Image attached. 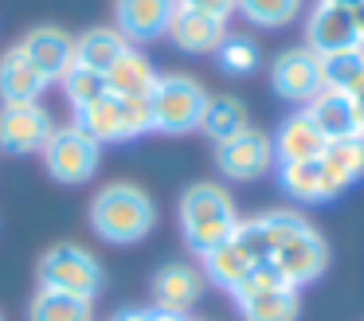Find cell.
Listing matches in <instances>:
<instances>
[{"label": "cell", "mask_w": 364, "mask_h": 321, "mask_svg": "<svg viewBox=\"0 0 364 321\" xmlns=\"http://www.w3.org/2000/svg\"><path fill=\"white\" fill-rule=\"evenodd\" d=\"M59 83H63V94H67V102H71L75 110H82V106H90V102H98V98L110 94V90H106V75L87 70V67H79V63H75Z\"/></svg>", "instance_id": "f1b7e54d"}, {"label": "cell", "mask_w": 364, "mask_h": 321, "mask_svg": "<svg viewBox=\"0 0 364 321\" xmlns=\"http://www.w3.org/2000/svg\"><path fill=\"white\" fill-rule=\"evenodd\" d=\"M181 8H196V12H208V16H220V20H228L231 12H235V0H176Z\"/></svg>", "instance_id": "4dcf8cb0"}, {"label": "cell", "mask_w": 364, "mask_h": 321, "mask_svg": "<svg viewBox=\"0 0 364 321\" xmlns=\"http://www.w3.org/2000/svg\"><path fill=\"white\" fill-rule=\"evenodd\" d=\"M239 219L243 216L235 208V196L215 180L188 184L181 192V204H176V223H181V235L192 255H208L223 239H231Z\"/></svg>", "instance_id": "6da1fadb"}, {"label": "cell", "mask_w": 364, "mask_h": 321, "mask_svg": "<svg viewBox=\"0 0 364 321\" xmlns=\"http://www.w3.org/2000/svg\"><path fill=\"white\" fill-rule=\"evenodd\" d=\"M270 86H274L278 98L294 102V106H306V102L325 86L321 55H314L309 47H286V51L270 63Z\"/></svg>", "instance_id": "9c48e42d"}, {"label": "cell", "mask_w": 364, "mask_h": 321, "mask_svg": "<svg viewBox=\"0 0 364 321\" xmlns=\"http://www.w3.org/2000/svg\"><path fill=\"white\" fill-rule=\"evenodd\" d=\"M48 78L24 59L20 47H9L0 55V102L16 106V102H40V94L48 90Z\"/></svg>", "instance_id": "d6986e66"}, {"label": "cell", "mask_w": 364, "mask_h": 321, "mask_svg": "<svg viewBox=\"0 0 364 321\" xmlns=\"http://www.w3.org/2000/svg\"><path fill=\"white\" fill-rule=\"evenodd\" d=\"M165 36L176 43V51L215 55V47L223 43V36H228V20L176 4V12H173V20H168V31H165Z\"/></svg>", "instance_id": "9a60e30c"}, {"label": "cell", "mask_w": 364, "mask_h": 321, "mask_svg": "<svg viewBox=\"0 0 364 321\" xmlns=\"http://www.w3.org/2000/svg\"><path fill=\"white\" fill-rule=\"evenodd\" d=\"M353 117H356V133L364 137V98H353Z\"/></svg>", "instance_id": "e575fe53"}, {"label": "cell", "mask_w": 364, "mask_h": 321, "mask_svg": "<svg viewBox=\"0 0 364 321\" xmlns=\"http://www.w3.org/2000/svg\"><path fill=\"white\" fill-rule=\"evenodd\" d=\"M274 157H278V164H294V161H317L321 157V149H325V137L317 133V125L309 122L306 114H290L282 125H278V133L274 137Z\"/></svg>", "instance_id": "ffe728a7"}, {"label": "cell", "mask_w": 364, "mask_h": 321, "mask_svg": "<svg viewBox=\"0 0 364 321\" xmlns=\"http://www.w3.org/2000/svg\"><path fill=\"white\" fill-rule=\"evenodd\" d=\"M126 47L129 43H126V36H122L118 28H90V31H82V36L75 39V63L87 67V70L106 75Z\"/></svg>", "instance_id": "7402d4cb"}, {"label": "cell", "mask_w": 364, "mask_h": 321, "mask_svg": "<svg viewBox=\"0 0 364 321\" xmlns=\"http://www.w3.org/2000/svg\"><path fill=\"white\" fill-rule=\"evenodd\" d=\"M353 23H356V39H360V47H364V0L353 8Z\"/></svg>", "instance_id": "836d02e7"}, {"label": "cell", "mask_w": 364, "mask_h": 321, "mask_svg": "<svg viewBox=\"0 0 364 321\" xmlns=\"http://www.w3.org/2000/svg\"><path fill=\"white\" fill-rule=\"evenodd\" d=\"M55 133L51 114L40 102H16V106H0V149L12 157L40 153L48 137Z\"/></svg>", "instance_id": "30bf717a"}, {"label": "cell", "mask_w": 364, "mask_h": 321, "mask_svg": "<svg viewBox=\"0 0 364 321\" xmlns=\"http://www.w3.org/2000/svg\"><path fill=\"white\" fill-rule=\"evenodd\" d=\"M215 63H220V70H228V75H251V70L259 67V43H255L251 36L228 31L223 43L215 47Z\"/></svg>", "instance_id": "83f0119b"}, {"label": "cell", "mask_w": 364, "mask_h": 321, "mask_svg": "<svg viewBox=\"0 0 364 321\" xmlns=\"http://www.w3.org/2000/svg\"><path fill=\"white\" fill-rule=\"evenodd\" d=\"M231 298H235V310L243 321H298L301 317V294L270 263L255 266Z\"/></svg>", "instance_id": "3957f363"}, {"label": "cell", "mask_w": 364, "mask_h": 321, "mask_svg": "<svg viewBox=\"0 0 364 321\" xmlns=\"http://www.w3.org/2000/svg\"><path fill=\"white\" fill-rule=\"evenodd\" d=\"M321 164H325V172L333 177V184H337L341 192H345V188H353L356 180L364 177V137L356 133V137L325 141Z\"/></svg>", "instance_id": "603a6c76"}, {"label": "cell", "mask_w": 364, "mask_h": 321, "mask_svg": "<svg viewBox=\"0 0 364 321\" xmlns=\"http://www.w3.org/2000/svg\"><path fill=\"white\" fill-rule=\"evenodd\" d=\"M188 321H192V317H188Z\"/></svg>", "instance_id": "8d00e7d4"}, {"label": "cell", "mask_w": 364, "mask_h": 321, "mask_svg": "<svg viewBox=\"0 0 364 321\" xmlns=\"http://www.w3.org/2000/svg\"><path fill=\"white\" fill-rule=\"evenodd\" d=\"M267 263L274 266V270L282 274L294 290H301V286L317 282L325 270H329V243H325L321 231L309 223V227H301L294 239H286L282 247L267 258Z\"/></svg>", "instance_id": "52a82bcc"}, {"label": "cell", "mask_w": 364, "mask_h": 321, "mask_svg": "<svg viewBox=\"0 0 364 321\" xmlns=\"http://www.w3.org/2000/svg\"><path fill=\"white\" fill-rule=\"evenodd\" d=\"M235 12L255 28H286L306 12V0H235Z\"/></svg>", "instance_id": "4316f807"}, {"label": "cell", "mask_w": 364, "mask_h": 321, "mask_svg": "<svg viewBox=\"0 0 364 321\" xmlns=\"http://www.w3.org/2000/svg\"><path fill=\"white\" fill-rule=\"evenodd\" d=\"M301 114L317 125L325 141L337 137H356V117H353V98L345 90H333V86H321L314 98L301 106Z\"/></svg>", "instance_id": "e0dca14e"}, {"label": "cell", "mask_w": 364, "mask_h": 321, "mask_svg": "<svg viewBox=\"0 0 364 321\" xmlns=\"http://www.w3.org/2000/svg\"><path fill=\"white\" fill-rule=\"evenodd\" d=\"M325 4H341V8H356L360 0H325Z\"/></svg>", "instance_id": "d590c367"}, {"label": "cell", "mask_w": 364, "mask_h": 321, "mask_svg": "<svg viewBox=\"0 0 364 321\" xmlns=\"http://www.w3.org/2000/svg\"><path fill=\"white\" fill-rule=\"evenodd\" d=\"M200 270H204V282L235 294V290L247 282V274L255 270V263L243 255V247H239L235 239H223L220 247H212L208 255H200Z\"/></svg>", "instance_id": "44dd1931"}, {"label": "cell", "mask_w": 364, "mask_h": 321, "mask_svg": "<svg viewBox=\"0 0 364 321\" xmlns=\"http://www.w3.org/2000/svg\"><path fill=\"white\" fill-rule=\"evenodd\" d=\"M157 67L149 63V55L137 51V47H126L118 55L110 70H106V90L114 98H149L153 86H157Z\"/></svg>", "instance_id": "ac0fdd59"}, {"label": "cell", "mask_w": 364, "mask_h": 321, "mask_svg": "<svg viewBox=\"0 0 364 321\" xmlns=\"http://www.w3.org/2000/svg\"><path fill=\"white\" fill-rule=\"evenodd\" d=\"M208 106V90L200 78L192 75H161L157 86L149 94V110H153V130L157 133H192L200 130V117Z\"/></svg>", "instance_id": "277c9868"}, {"label": "cell", "mask_w": 364, "mask_h": 321, "mask_svg": "<svg viewBox=\"0 0 364 321\" xmlns=\"http://www.w3.org/2000/svg\"><path fill=\"white\" fill-rule=\"evenodd\" d=\"M118 106H122V130H126V141L153 133V110H149V98H118Z\"/></svg>", "instance_id": "f546056e"}, {"label": "cell", "mask_w": 364, "mask_h": 321, "mask_svg": "<svg viewBox=\"0 0 364 321\" xmlns=\"http://www.w3.org/2000/svg\"><path fill=\"white\" fill-rule=\"evenodd\" d=\"M40 153L48 177L59 180V184H87L98 172V161H102V145H95L79 125H63V130L55 125V133L48 137V145Z\"/></svg>", "instance_id": "8992f818"}, {"label": "cell", "mask_w": 364, "mask_h": 321, "mask_svg": "<svg viewBox=\"0 0 364 321\" xmlns=\"http://www.w3.org/2000/svg\"><path fill=\"white\" fill-rule=\"evenodd\" d=\"M110 321H153V305H129V310H118Z\"/></svg>", "instance_id": "1f68e13d"}, {"label": "cell", "mask_w": 364, "mask_h": 321, "mask_svg": "<svg viewBox=\"0 0 364 321\" xmlns=\"http://www.w3.org/2000/svg\"><path fill=\"white\" fill-rule=\"evenodd\" d=\"M176 0H114V28L126 43H153L168 31Z\"/></svg>", "instance_id": "5bb4252c"}, {"label": "cell", "mask_w": 364, "mask_h": 321, "mask_svg": "<svg viewBox=\"0 0 364 321\" xmlns=\"http://www.w3.org/2000/svg\"><path fill=\"white\" fill-rule=\"evenodd\" d=\"M215 164H220V172L228 180H259L278 164L274 141H270L262 130L247 125L243 133H235V137H228V141L215 145Z\"/></svg>", "instance_id": "ba28073f"}, {"label": "cell", "mask_w": 364, "mask_h": 321, "mask_svg": "<svg viewBox=\"0 0 364 321\" xmlns=\"http://www.w3.org/2000/svg\"><path fill=\"white\" fill-rule=\"evenodd\" d=\"M102 263L79 243H55L40 255V286L95 302L102 294Z\"/></svg>", "instance_id": "5b68a950"}, {"label": "cell", "mask_w": 364, "mask_h": 321, "mask_svg": "<svg viewBox=\"0 0 364 321\" xmlns=\"http://www.w3.org/2000/svg\"><path fill=\"white\" fill-rule=\"evenodd\" d=\"M204 270L192 266L188 258H168L153 270V310L184 313L188 317L192 305L204 298Z\"/></svg>", "instance_id": "8fae6325"}, {"label": "cell", "mask_w": 364, "mask_h": 321, "mask_svg": "<svg viewBox=\"0 0 364 321\" xmlns=\"http://www.w3.org/2000/svg\"><path fill=\"white\" fill-rule=\"evenodd\" d=\"M90 227L98 239L106 243H141L157 227V204L141 184L129 180H114L102 184L90 200Z\"/></svg>", "instance_id": "7a4b0ae2"}, {"label": "cell", "mask_w": 364, "mask_h": 321, "mask_svg": "<svg viewBox=\"0 0 364 321\" xmlns=\"http://www.w3.org/2000/svg\"><path fill=\"white\" fill-rule=\"evenodd\" d=\"M82 133H87L95 145H110V141H126V130H122V106L114 94H106V98L90 102V106L75 110V122Z\"/></svg>", "instance_id": "cb8c5ba5"}, {"label": "cell", "mask_w": 364, "mask_h": 321, "mask_svg": "<svg viewBox=\"0 0 364 321\" xmlns=\"http://www.w3.org/2000/svg\"><path fill=\"white\" fill-rule=\"evenodd\" d=\"M278 188H282L294 204H325V200H337L341 196V188L333 184V177L325 172L321 157H317V161L278 164Z\"/></svg>", "instance_id": "2e32d148"}, {"label": "cell", "mask_w": 364, "mask_h": 321, "mask_svg": "<svg viewBox=\"0 0 364 321\" xmlns=\"http://www.w3.org/2000/svg\"><path fill=\"white\" fill-rule=\"evenodd\" d=\"M306 47L314 55H321V59L325 55H337V51H348V47H360L356 23H353V8L317 0L314 12L306 16Z\"/></svg>", "instance_id": "7c38bea8"}, {"label": "cell", "mask_w": 364, "mask_h": 321, "mask_svg": "<svg viewBox=\"0 0 364 321\" xmlns=\"http://www.w3.org/2000/svg\"><path fill=\"white\" fill-rule=\"evenodd\" d=\"M28 321H95V302L40 286L28 305Z\"/></svg>", "instance_id": "484cf974"}, {"label": "cell", "mask_w": 364, "mask_h": 321, "mask_svg": "<svg viewBox=\"0 0 364 321\" xmlns=\"http://www.w3.org/2000/svg\"><path fill=\"white\" fill-rule=\"evenodd\" d=\"M16 47L24 51V59L32 63L48 83H59V78L75 67V36H67L63 28H51V23L32 28Z\"/></svg>", "instance_id": "4fadbf2b"}, {"label": "cell", "mask_w": 364, "mask_h": 321, "mask_svg": "<svg viewBox=\"0 0 364 321\" xmlns=\"http://www.w3.org/2000/svg\"><path fill=\"white\" fill-rule=\"evenodd\" d=\"M345 94H348V98H364V67L356 70V78L345 86Z\"/></svg>", "instance_id": "d6a6232c"}, {"label": "cell", "mask_w": 364, "mask_h": 321, "mask_svg": "<svg viewBox=\"0 0 364 321\" xmlns=\"http://www.w3.org/2000/svg\"><path fill=\"white\" fill-rule=\"evenodd\" d=\"M247 106L243 98H235V94H208V106H204V117H200V130L208 133V137L220 145V141L235 137V133L247 130Z\"/></svg>", "instance_id": "d4e9b609"}]
</instances>
